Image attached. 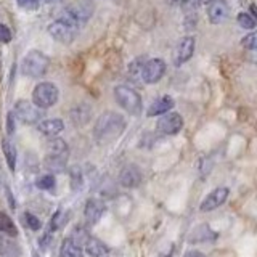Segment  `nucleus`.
<instances>
[{
    "label": "nucleus",
    "instance_id": "f257e3e1",
    "mask_svg": "<svg viewBox=\"0 0 257 257\" xmlns=\"http://www.w3.org/2000/svg\"><path fill=\"white\" fill-rule=\"evenodd\" d=\"M125 120L116 111H106L96 119L93 135L98 143H111L124 132Z\"/></svg>",
    "mask_w": 257,
    "mask_h": 257
},
{
    "label": "nucleus",
    "instance_id": "f03ea898",
    "mask_svg": "<svg viewBox=\"0 0 257 257\" xmlns=\"http://www.w3.org/2000/svg\"><path fill=\"white\" fill-rule=\"evenodd\" d=\"M69 158L68 143L61 139H55L48 143V151L45 158V167L52 172H63Z\"/></svg>",
    "mask_w": 257,
    "mask_h": 257
},
{
    "label": "nucleus",
    "instance_id": "7ed1b4c3",
    "mask_svg": "<svg viewBox=\"0 0 257 257\" xmlns=\"http://www.w3.org/2000/svg\"><path fill=\"white\" fill-rule=\"evenodd\" d=\"M92 15H93V4L90 0H79V2L68 5L63 20L79 29L92 18Z\"/></svg>",
    "mask_w": 257,
    "mask_h": 257
},
{
    "label": "nucleus",
    "instance_id": "20e7f679",
    "mask_svg": "<svg viewBox=\"0 0 257 257\" xmlns=\"http://www.w3.org/2000/svg\"><path fill=\"white\" fill-rule=\"evenodd\" d=\"M48 64H50V60L45 53L31 50L23 60V72L29 77H40L47 72Z\"/></svg>",
    "mask_w": 257,
    "mask_h": 257
},
{
    "label": "nucleus",
    "instance_id": "39448f33",
    "mask_svg": "<svg viewBox=\"0 0 257 257\" xmlns=\"http://www.w3.org/2000/svg\"><path fill=\"white\" fill-rule=\"evenodd\" d=\"M114 96H116V101L119 103V106L124 108L128 114H139L142 111V106H143L142 98L134 88L127 85H119L114 88Z\"/></svg>",
    "mask_w": 257,
    "mask_h": 257
},
{
    "label": "nucleus",
    "instance_id": "423d86ee",
    "mask_svg": "<svg viewBox=\"0 0 257 257\" xmlns=\"http://www.w3.org/2000/svg\"><path fill=\"white\" fill-rule=\"evenodd\" d=\"M32 101L42 109L52 108L58 101V88L52 82H40L32 90Z\"/></svg>",
    "mask_w": 257,
    "mask_h": 257
},
{
    "label": "nucleus",
    "instance_id": "0eeeda50",
    "mask_svg": "<svg viewBox=\"0 0 257 257\" xmlns=\"http://www.w3.org/2000/svg\"><path fill=\"white\" fill-rule=\"evenodd\" d=\"M13 116H16L24 124H37V122H40V119H42L44 111H42V108H39L34 103L26 101V100H20L15 104Z\"/></svg>",
    "mask_w": 257,
    "mask_h": 257
},
{
    "label": "nucleus",
    "instance_id": "6e6552de",
    "mask_svg": "<svg viewBox=\"0 0 257 257\" xmlns=\"http://www.w3.org/2000/svg\"><path fill=\"white\" fill-rule=\"evenodd\" d=\"M48 32H50V36L55 40H58L60 44H71L77 36V28L61 18V20L53 21L50 26H48Z\"/></svg>",
    "mask_w": 257,
    "mask_h": 257
},
{
    "label": "nucleus",
    "instance_id": "1a4fd4ad",
    "mask_svg": "<svg viewBox=\"0 0 257 257\" xmlns=\"http://www.w3.org/2000/svg\"><path fill=\"white\" fill-rule=\"evenodd\" d=\"M166 72V63L161 58L150 60L147 63H143L142 66V79L147 84H156L158 80L163 79Z\"/></svg>",
    "mask_w": 257,
    "mask_h": 257
},
{
    "label": "nucleus",
    "instance_id": "9d476101",
    "mask_svg": "<svg viewBox=\"0 0 257 257\" xmlns=\"http://www.w3.org/2000/svg\"><path fill=\"white\" fill-rule=\"evenodd\" d=\"M183 117L177 112H164L163 117L158 120V131L164 135H175L182 131Z\"/></svg>",
    "mask_w": 257,
    "mask_h": 257
},
{
    "label": "nucleus",
    "instance_id": "9b49d317",
    "mask_svg": "<svg viewBox=\"0 0 257 257\" xmlns=\"http://www.w3.org/2000/svg\"><path fill=\"white\" fill-rule=\"evenodd\" d=\"M228 188L227 187H219V188H215L212 190L209 195L203 199V203H201V211L203 212H211L214 211V209L217 207H220L225 201H227L228 198Z\"/></svg>",
    "mask_w": 257,
    "mask_h": 257
},
{
    "label": "nucleus",
    "instance_id": "f8f14e48",
    "mask_svg": "<svg viewBox=\"0 0 257 257\" xmlns=\"http://www.w3.org/2000/svg\"><path fill=\"white\" fill-rule=\"evenodd\" d=\"M104 203L100 199H88L85 209H84V217L87 225H95L98 223V220L101 219V215L104 214Z\"/></svg>",
    "mask_w": 257,
    "mask_h": 257
},
{
    "label": "nucleus",
    "instance_id": "ddd939ff",
    "mask_svg": "<svg viewBox=\"0 0 257 257\" xmlns=\"http://www.w3.org/2000/svg\"><path fill=\"white\" fill-rule=\"evenodd\" d=\"M119 182L124 188H135L142 182V172L137 166H125L119 174Z\"/></svg>",
    "mask_w": 257,
    "mask_h": 257
},
{
    "label": "nucleus",
    "instance_id": "4468645a",
    "mask_svg": "<svg viewBox=\"0 0 257 257\" xmlns=\"http://www.w3.org/2000/svg\"><path fill=\"white\" fill-rule=\"evenodd\" d=\"M195 39L193 37H185L180 40V44L177 45V50H175V64L180 66V64L187 63L193 53H195Z\"/></svg>",
    "mask_w": 257,
    "mask_h": 257
},
{
    "label": "nucleus",
    "instance_id": "2eb2a0df",
    "mask_svg": "<svg viewBox=\"0 0 257 257\" xmlns=\"http://www.w3.org/2000/svg\"><path fill=\"white\" fill-rule=\"evenodd\" d=\"M207 16H209V21H211L212 24L223 23L228 16L227 2H223V0H212V2H209Z\"/></svg>",
    "mask_w": 257,
    "mask_h": 257
},
{
    "label": "nucleus",
    "instance_id": "dca6fc26",
    "mask_svg": "<svg viewBox=\"0 0 257 257\" xmlns=\"http://www.w3.org/2000/svg\"><path fill=\"white\" fill-rule=\"evenodd\" d=\"M84 246H85V252L90 257H108L109 255V247L104 244L101 239L95 236H88Z\"/></svg>",
    "mask_w": 257,
    "mask_h": 257
},
{
    "label": "nucleus",
    "instance_id": "f3484780",
    "mask_svg": "<svg viewBox=\"0 0 257 257\" xmlns=\"http://www.w3.org/2000/svg\"><path fill=\"white\" fill-rule=\"evenodd\" d=\"M21 249L12 239V236L0 235V257H20Z\"/></svg>",
    "mask_w": 257,
    "mask_h": 257
},
{
    "label": "nucleus",
    "instance_id": "a211bd4d",
    "mask_svg": "<svg viewBox=\"0 0 257 257\" xmlns=\"http://www.w3.org/2000/svg\"><path fill=\"white\" fill-rule=\"evenodd\" d=\"M172 108H174V100L171 98V96H161L159 100L151 103V106L148 108L147 114L150 117L159 116V114H164V112H167V111H171Z\"/></svg>",
    "mask_w": 257,
    "mask_h": 257
},
{
    "label": "nucleus",
    "instance_id": "6ab92c4d",
    "mask_svg": "<svg viewBox=\"0 0 257 257\" xmlns=\"http://www.w3.org/2000/svg\"><path fill=\"white\" fill-rule=\"evenodd\" d=\"M63 128H64V124L61 119H45V120H40L39 122V131L48 137L58 135Z\"/></svg>",
    "mask_w": 257,
    "mask_h": 257
},
{
    "label": "nucleus",
    "instance_id": "aec40b11",
    "mask_svg": "<svg viewBox=\"0 0 257 257\" xmlns=\"http://www.w3.org/2000/svg\"><path fill=\"white\" fill-rule=\"evenodd\" d=\"M60 257H84V249H82V246H79L74 243V241L66 238L61 243Z\"/></svg>",
    "mask_w": 257,
    "mask_h": 257
},
{
    "label": "nucleus",
    "instance_id": "412c9836",
    "mask_svg": "<svg viewBox=\"0 0 257 257\" xmlns=\"http://www.w3.org/2000/svg\"><path fill=\"white\" fill-rule=\"evenodd\" d=\"M0 233L12 238L18 235V228H16L13 219H10V215H7L5 212H0Z\"/></svg>",
    "mask_w": 257,
    "mask_h": 257
},
{
    "label": "nucleus",
    "instance_id": "4be33fe9",
    "mask_svg": "<svg viewBox=\"0 0 257 257\" xmlns=\"http://www.w3.org/2000/svg\"><path fill=\"white\" fill-rule=\"evenodd\" d=\"M217 238L215 233L207 227V225H201L195 230V233L191 235V241H198V243H209Z\"/></svg>",
    "mask_w": 257,
    "mask_h": 257
},
{
    "label": "nucleus",
    "instance_id": "5701e85b",
    "mask_svg": "<svg viewBox=\"0 0 257 257\" xmlns=\"http://www.w3.org/2000/svg\"><path fill=\"white\" fill-rule=\"evenodd\" d=\"M68 217H69V214H68V212H64L63 209H60V211H56V212L53 214V217H52V220H50V227H48V231L53 233L55 230L63 228L64 225H66V222H68Z\"/></svg>",
    "mask_w": 257,
    "mask_h": 257
},
{
    "label": "nucleus",
    "instance_id": "b1692460",
    "mask_svg": "<svg viewBox=\"0 0 257 257\" xmlns=\"http://www.w3.org/2000/svg\"><path fill=\"white\" fill-rule=\"evenodd\" d=\"M2 147H4V153H5L8 167H10V171H15V167H16V150H15V147L7 139L2 142Z\"/></svg>",
    "mask_w": 257,
    "mask_h": 257
},
{
    "label": "nucleus",
    "instance_id": "393cba45",
    "mask_svg": "<svg viewBox=\"0 0 257 257\" xmlns=\"http://www.w3.org/2000/svg\"><path fill=\"white\" fill-rule=\"evenodd\" d=\"M88 236H90V235H88V231H87L84 227H76L74 230H72L69 239H71V241H74V243L79 244V246H84V243L87 241Z\"/></svg>",
    "mask_w": 257,
    "mask_h": 257
},
{
    "label": "nucleus",
    "instance_id": "a878e982",
    "mask_svg": "<svg viewBox=\"0 0 257 257\" xmlns=\"http://www.w3.org/2000/svg\"><path fill=\"white\" fill-rule=\"evenodd\" d=\"M23 219H24V223H26L28 227L31 230H34V231H39L40 227H42V222L39 220V217H36L34 214H31V212H24Z\"/></svg>",
    "mask_w": 257,
    "mask_h": 257
},
{
    "label": "nucleus",
    "instance_id": "bb28decb",
    "mask_svg": "<svg viewBox=\"0 0 257 257\" xmlns=\"http://www.w3.org/2000/svg\"><path fill=\"white\" fill-rule=\"evenodd\" d=\"M55 185H56V182H55V177L52 174H47L37 180V187L40 190H53Z\"/></svg>",
    "mask_w": 257,
    "mask_h": 257
},
{
    "label": "nucleus",
    "instance_id": "cd10ccee",
    "mask_svg": "<svg viewBox=\"0 0 257 257\" xmlns=\"http://www.w3.org/2000/svg\"><path fill=\"white\" fill-rule=\"evenodd\" d=\"M238 23H239V26L244 28V29H254L255 28L254 16H249L247 13H239L238 15Z\"/></svg>",
    "mask_w": 257,
    "mask_h": 257
},
{
    "label": "nucleus",
    "instance_id": "c85d7f7f",
    "mask_svg": "<svg viewBox=\"0 0 257 257\" xmlns=\"http://www.w3.org/2000/svg\"><path fill=\"white\" fill-rule=\"evenodd\" d=\"M80 185H82V174H80L77 167H74L71 171V187L72 190H77L80 188Z\"/></svg>",
    "mask_w": 257,
    "mask_h": 257
},
{
    "label": "nucleus",
    "instance_id": "c756f323",
    "mask_svg": "<svg viewBox=\"0 0 257 257\" xmlns=\"http://www.w3.org/2000/svg\"><path fill=\"white\" fill-rule=\"evenodd\" d=\"M241 45H243L244 48H247V50H254V48L257 47V39H255L254 32L247 34L243 40H241Z\"/></svg>",
    "mask_w": 257,
    "mask_h": 257
},
{
    "label": "nucleus",
    "instance_id": "7c9ffc66",
    "mask_svg": "<svg viewBox=\"0 0 257 257\" xmlns=\"http://www.w3.org/2000/svg\"><path fill=\"white\" fill-rule=\"evenodd\" d=\"M12 40V32L5 24H0V44H7Z\"/></svg>",
    "mask_w": 257,
    "mask_h": 257
},
{
    "label": "nucleus",
    "instance_id": "2f4dec72",
    "mask_svg": "<svg viewBox=\"0 0 257 257\" xmlns=\"http://www.w3.org/2000/svg\"><path fill=\"white\" fill-rule=\"evenodd\" d=\"M16 2L24 10H36L39 7V0H16Z\"/></svg>",
    "mask_w": 257,
    "mask_h": 257
},
{
    "label": "nucleus",
    "instance_id": "473e14b6",
    "mask_svg": "<svg viewBox=\"0 0 257 257\" xmlns=\"http://www.w3.org/2000/svg\"><path fill=\"white\" fill-rule=\"evenodd\" d=\"M15 132V124H13V112L8 114V134H13Z\"/></svg>",
    "mask_w": 257,
    "mask_h": 257
},
{
    "label": "nucleus",
    "instance_id": "72a5a7b5",
    "mask_svg": "<svg viewBox=\"0 0 257 257\" xmlns=\"http://www.w3.org/2000/svg\"><path fill=\"white\" fill-rule=\"evenodd\" d=\"M183 257H206V255L203 252H199V251H188Z\"/></svg>",
    "mask_w": 257,
    "mask_h": 257
},
{
    "label": "nucleus",
    "instance_id": "f704fd0d",
    "mask_svg": "<svg viewBox=\"0 0 257 257\" xmlns=\"http://www.w3.org/2000/svg\"><path fill=\"white\" fill-rule=\"evenodd\" d=\"M169 4H172V5H177V4H182L183 0H167Z\"/></svg>",
    "mask_w": 257,
    "mask_h": 257
},
{
    "label": "nucleus",
    "instance_id": "c9c22d12",
    "mask_svg": "<svg viewBox=\"0 0 257 257\" xmlns=\"http://www.w3.org/2000/svg\"><path fill=\"white\" fill-rule=\"evenodd\" d=\"M199 2H203V4H209V2H212V0H199Z\"/></svg>",
    "mask_w": 257,
    "mask_h": 257
},
{
    "label": "nucleus",
    "instance_id": "e433bc0d",
    "mask_svg": "<svg viewBox=\"0 0 257 257\" xmlns=\"http://www.w3.org/2000/svg\"><path fill=\"white\" fill-rule=\"evenodd\" d=\"M32 257H39V255H37V252H32Z\"/></svg>",
    "mask_w": 257,
    "mask_h": 257
},
{
    "label": "nucleus",
    "instance_id": "4c0bfd02",
    "mask_svg": "<svg viewBox=\"0 0 257 257\" xmlns=\"http://www.w3.org/2000/svg\"><path fill=\"white\" fill-rule=\"evenodd\" d=\"M45 2H50V0H45Z\"/></svg>",
    "mask_w": 257,
    "mask_h": 257
}]
</instances>
